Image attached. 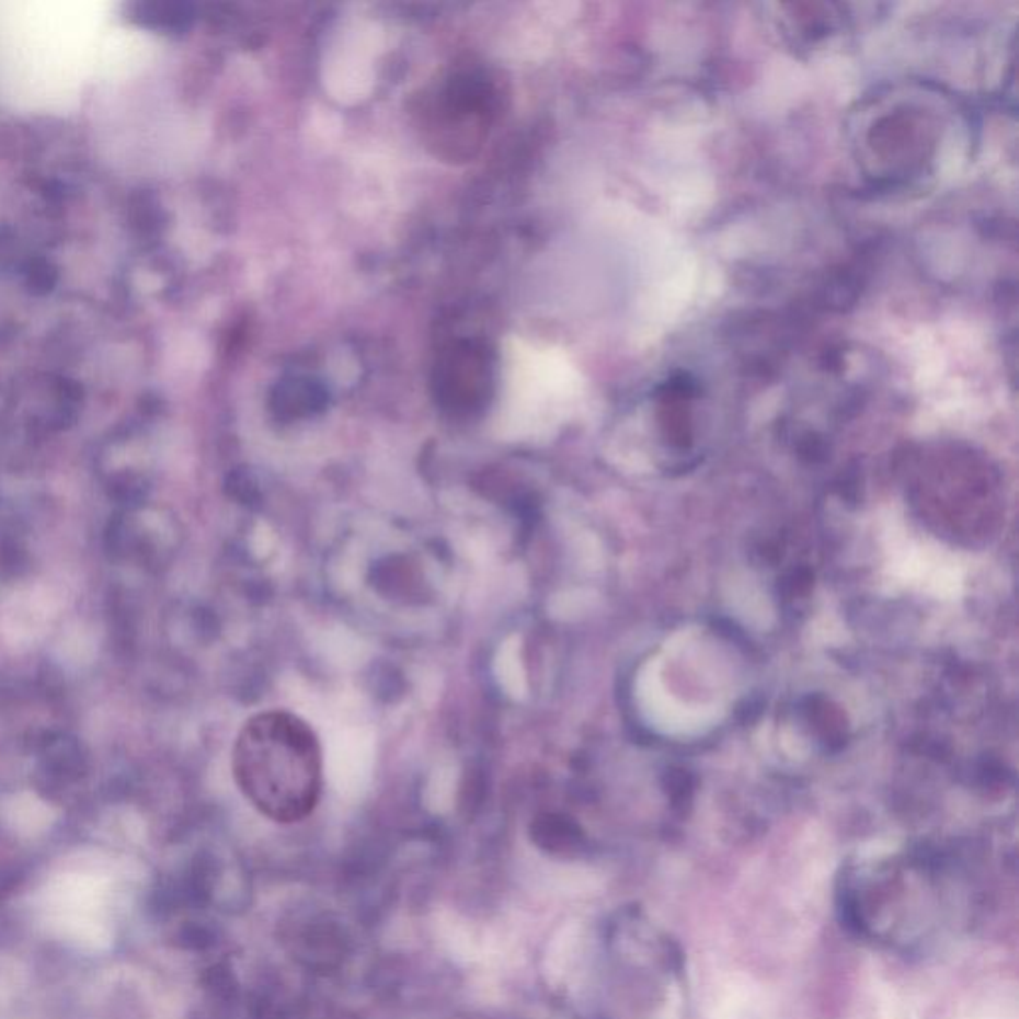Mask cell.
Here are the masks:
<instances>
[{
    "mask_svg": "<svg viewBox=\"0 0 1019 1019\" xmlns=\"http://www.w3.org/2000/svg\"><path fill=\"white\" fill-rule=\"evenodd\" d=\"M28 282L34 289L48 291L55 285V272L46 263H38V265H33V270L28 272Z\"/></svg>",
    "mask_w": 1019,
    "mask_h": 1019,
    "instance_id": "cell-3",
    "label": "cell"
},
{
    "mask_svg": "<svg viewBox=\"0 0 1019 1019\" xmlns=\"http://www.w3.org/2000/svg\"><path fill=\"white\" fill-rule=\"evenodd\" d=\"M130 19L140 22L141 26L165 31V28H178L180 24H184L187 16H185L184 9L175 4L140 2V4H131Z\"/></svg>",
    "mask_w": 1019,
    "mask_h": 1019,
    "instance_id": "cell-2",
    "label": "cell"
},
{
    "mask_svg": "<svg viewBox=\"0 0 1019 1019\" xmlns=\"http://www.w3.org/2000/svg\"><path fill=\"white\" fill-rule=\"evenodd\" d=\"M325 757L313 729L287 711L245 723L236 745L239 787L275 823H297L313 813L323 787Z\"/></svg>",
    "mask_w": 1019,
    "mask_h": 1019,
    "instance_id": "cell-1",
    "label": "cell"
}]
</instances>
